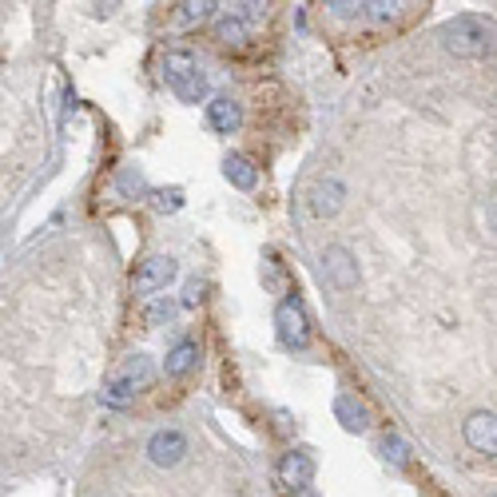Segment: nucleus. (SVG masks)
Returning <instances> with one entry per match:
<instances>
[{
	"mask_svg": "<svg viewBox=\"0 0 497 497\" xmlns=\"http://www.w3.org/2000/svg\"><path fill=\"white\" fill-rule=\"evenodd\" d=\"M147 458H152V466H160V469H176L183 458H187V438H183V430H155V434L147 438Z\"/></svg>",
	"mask_w": 497,
	"mask_h": 497,
	"instance_id": "obj_7",
	"label": "nucleus"
},
{
	"mask_svg": "<svg viewBox=\"0 0 497 497\" xmlns=\"http://www.w3.org/2000/svg\"><path fill=\"white\" fill-rule=\"evenodd\" d=\"M196 362H199V343L183 338V343H176L168 351V358H163V374H168V379H183V374H191Z\"/></svg>",
	"mask_w": 497,
	"mask_h": 497,
	"instance_id": "obj_15",
	"label": "nucleus"
},
{
	"mask_svg": "<svg viewBox=\"0 0 497 497\" xmlns=\"http://www.w3.org/2000/svg\"><path fill=\"white\" fill-rule=\"evenodd\" d=\"M327 13L338 16V21H362V16H366V4H362V0H330Z\"/></svg>",
	"mask_w": 497,
	"mask_h": 497,
	"instance_id": "obj_19",
	"label": "nucleus"
},
{
	"mask_svg": "<svg viewBox=\"0 0 497 497\" xmlns=\"http://www.w3.org/2000/svg\"><path fill=\"white\" fill-rule=\"evenodd\" d=\"M398 8L402 4H394V0H374V4H366V21L390 24V21H398Z\"/></svg>",
	"mask_w": 497,
	"mask_h": 497,
	"instance_id": "obj_21",
	"label": "nucleus"
},
{
	"mask_svg": "<svg viewBox=\"0 0 497 497\" xmlns=\"http://www.w3.org/2000/svg\"><path fill=\"white\" fill-rule=\"evenodd\" d=\"M343 199H346V187H343V179H338V176H327V179H318L315 187H310L307 204H310V215H318V219H330V215H338V207H343Z\"/></svg>",
	"mask_w": 497,
	"mask_h": 497,
	"instance_id": "obj_9",
	"label": "nucleus"
},
{
	"mask_svg": "<svg viewBox=\"0 0 497 497\" xmlns=\"http://www.w3.org/2000/svg\"><path fill=\"white\" fill-rule=\"evenodd\" d=\"M207 124L215 127L219 135L239 132V124H243V104H239V100H231V96H215L207 104Z\"/></svg>",
	"mask_w": 497,
	"mask_h": 497,
	"instance_id": "obj_11",
	"label": "nucleus"
},
{
	"mask_svg": "<svg viewBox=\"0 0 497 497\" xmlns=\"http://www.w3.org/2000/svg\"><path fill=\"white\" fill-rule=\"evenodd\" d=\"M462 438L474 454L497 458V414L493 410H474L462 426Z\"/></svg>",
	"mask_w": 497,
	"mask_h": 497,
	"instance_id": "obj_5",
	"label": "nucleus"
},
{
	"mask_svg": "<svg viewBox=\"0 0 497 497\" xmlns=\"http://www.w3.org/2000/svg\"><path fill=\"white\" fill-rule=\"evenodd\" d=\"M215 0H187V4H179V21L183 24H204L215 16Z\"/></svg>",
	"mask_w": 497,
	"mask_h": 497,
	"instance_id": "obj_17",
	"label": "nucleus"
},
{
	"mask_svg": "<svg viewBox=\"0 0 497 497\" xmlns=\"http://www.w3.org/2000/svg\"><path fill=\"white\" fill-rule=\"evenodd\" d=\"M279 482L287 485L291 493L310 490V482H315V458H310L307 449H291V454H283V462H279Z\"/></svg>",
	"mask_w": 497,
	"mask_h": 497,
	"instance_id": "obj_8",
	"label": "nucleus"
},
{
	"mask_svg": "<svg viewBox=\"0 0 497 497\" xmlns=\"http://www.w3.org/2000/svg\"><path fill=\"white\" fill-rule=\"evenodd\" d=\"M199 299H204V283H199V279H191L187 283V287H183V307H199Z\"/></svg>",
	"mask_w": 497,
	"mask_h": 497,
	"instance_id": "obj_24",
	"label": "nucleus"
},
{
	"mask_svg": "<svg viewBox=\"0 0 497 497\" xmlns=\"http://www.w3.org/2000/svg\"><path fill=\"white\" fill-rule=\"evenodd\" d=\"M485 223H490V231L497 235V191L485 199Z\"/></svg>",
	"mask_w": 497,
	"mask_h": 497,
	"instance_id": "obj_25",
	"label": "nucleus"
},
{
	"mask_svg": "<svg viewBox=\"0 0 497 497\" xmlns=\"http://www.w3.org/2000/svg\"><path fill=\"white\" fill-rule=\"evenodd\" d=\"M322 275H327V283L335 291H354L358 287V259L346 247H327L322 251Z\"/></svg>",
	"mask_w": 497,
	"mask_h": 497,
	"instance_id": "obj_6",
	"label": "nucleus"
},
{
	"mask_svg": "<svg viewBox=\"0 0 497 497\" xmlns=\"http://www.w3.org/2000/svg\"><path fill=\"white\" fill-rule=\"evenodd\" d=\"M176 275H179V266H176L171 255H152V259H144L140 266H135L132 291L144 294V299H152V294L168 291V283H176Z\"/></svg>",
	"mask_w": 497,
	"mask_h": 497,
	"instance_id": "obj_4",
	"label": "nucleus"
},
{
	"mask_svg": "<svg viewBox=\"0 0 497 497\" xmlns=\"http://www.w3.org/2000/svg\"><path fill=\"white\" fill-rule=\"evenodd\" d=\"M441 48L454 52L462 60H474V57H485L490 52V32L477 16H454V21L441 24Z\"/></svg>",
	"mask_w": 497,
	"mask_h": 497,
	"instance_id": "obj_2",
	"label": "nucleus"
},
{
	"mask_svg": "<svg viewBox=\"0 0 497 497\" xmlns=\"http://www.w3.org/2000/svg\"><path fill=\"white\" fill-rule=\"evenodd\" d=\"M223 179L231 183V187H239V191H255V183H259V168L251 163V155L231 152V155H223Z\"/></svg>",
	"mask_w": 497,
	"mask_h": 497,
	"instance_id": "obj_12",
	"label": "nucleus"
},
{
	"mask_svg": "<svg viewBox=\"0 0 497 497\" xmlns=\"http://www.w3.org/2000/svg\"><path fill=\"white\" fill-rule=\"evenodd\" d=\"M179 207H183V191H179V187L155 191V211H160V215H176Z\"/></svg>",
	"mask_w": 497,
	"mask_h": 497,
	"instance_id": "obj_22",
	"label": "nucleus"
},
{
	"mask_svg": "<svg viewBox=\"0 0 497 497\" xmlns=\"http://www.w3.org/2000/svg\"><path fill=\"white\" fill-rule=\"evenodd\" d=\"M176 96L183 100V104H199V100H204V96H207V76H204V68H199V72H196V76H191V80H187V84H183V88L176 92Z\"/></svg>",
	"mask_w": 497,
	"mask_h": 497,
	"instance_id": "obj_20",
	"label": "nucleus"
},
{
	"mask_svg": "<svg viewBox=\"0 0 497 497\" xmlns=\"http://www.w3.org/2000/svg\"><path fill=\"white\" fill-rule=\"evenodd\" d=\"M116 187H119V196L124 199H144L147 191V179H144V171L140 168H119V176H116Z\"/></svg>",
	"mask_w": 497,
	"mask_h": 497,
	"instance_id": "obj_16",
	"label": "nucleus"
},
{
	"mask_svg": "<svg viewBox=\"0 0 497 497\" xmlns=\"http://www.w3.org/2000/svg\"><path fill=\"white\" fill-rule=\"evenodd\" d=\"M335 418L343 422L346 434H366V430H371V410H366V402L358 398V394H338Z\"/></svg>",
	"mask_w": 497,
	"mask_h": 497,
	"instance_id": "obj_10",
	"label": "nucleus"
},
{
	"mask_svg": "<svg viewBox=\"0 0 497 497\" xmlns=\"http://www.w3.org/2000/svg\"><path fill=\"white\" fill-rule=\"evenodd\" d=\"M152 379H155V366H152V358L147 354H127L124 362L112 371V379L104 382V390H100V402H104L108 410H124L127 402L135 398L140 390H147L152 386Z\"/></svg>",
	"mask_w": 497,
	"mask_h": 497,
	"instance_id": "obj_1",
	"label": "nucleus"
},
{
	"mask_svg": "<svg viewBox=\"0 0 497 497\" xmlns=\"http://www.w3.org/2000/svg\"><path fill=\"white\" fill-rule=\"evenodd\" d=\"M171 315H176V302H171V299H160L152 310H147V322H171Z\"/></svg>",
	"mask_w": 497,
	"mask_h": 497,
	"instance_id": "obj_23",
	"label": "nucleus"
},
{
	"mask_svg": "<svg viewBox=\"0 0 497 497\" xmlns=\"http://www.w3.org/2000/svg\"><path fill=\"white\" fill-rule=\"evenodd\" d=\"M196 72H199V60L191 57V52L176 48V52H168V57H163V80H168L171 92H179L191 76H196Z\"/></svg>",
	"mask_w": 497,
	"mask_h": 497,
	"instance_id": "obj_13",
	"label": "nucleus"
},
{
	"mask_svg": "<svg viewBox=\"0 0 497 497\" xmlns=\"http://www.w3.org/2000/svg\"><path fill=\"white\" fill-rule=\"evenodd\" d=\"M294 497H315V490H302V493H294Z\"/></svg>",
	"mask_w": 497,
	"mask_h": 497,
	"instance_id": "obj_26",
	"label": "nucleus"
},
{
	"mask_svg": "<svg viewBox=\"0 0 497 497\" xmlns=\"http://www.w3.org/2000/svg\"><path fill=\"white\" fill-rule=\"evenodd\" d=\"M379 454H382L390 466H406V462H410V446H406V441H402L398 434H386V438L379 441Z\"/></svg>",
	"mask_w": 497,
	"mask_h": 497,
	"instance_id": "obj_18",
	"label": "nucleus"
},
{
	"mask_svg": "<svg viewBox=\"0 0 497 497\" xmlns=\"http://www.w3.org/2000/svg\"><path fill=\"white\" fill-rule=\"evenodd\" d=\"M275 330H279V343L287 351H307L310 346V318L307 307H302L299 294H287V299L275 307Z\"/></svg>",
	"mask_w": 497,
	"mask_h": 497,
	"instance_id": "obj_3",
	"label": "nucleus"
},
{
	"mask_svg": "<svg viewBox=\"0 0 497 497\" xmlns=\"http://www.w3.org/2000/svg\"><path fill=\"white\" fill-rule=\"evenodd\" d=\"M247 36H251V21L239 13V4L215 21V40L219 44H235V48H239V44H247Z\"/></svg>",
	"mask_w": 497,
	"mask_h": 497,
	"instance_id": "obj_14",
	"label": "nucleus"
}]
</instances>
